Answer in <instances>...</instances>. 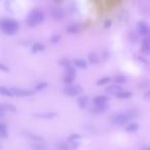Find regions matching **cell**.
I'll return each mask as SVG.
<instances>
[{
	"label": "cell",
	"instance_id": "1",
	"mask_svg": "<svg viewBox=\"0 0 150 150\" xmlns=\"http://www.w3.org/2000/svg\"><path fill=\"white\" fill-rule=\"evenodd\" d=\"M19 25L16 21L13 20H4L1 22V29L7 35H13L18 31Z\"/></svg>",
	"mask_w": 150,
	"mask_h": 150
},
{
	"label": "cell",
	"instance_id": "2",
	"mask_svg": "<svg viewBox=\"0 0 150 150\" xmlns=\"http://www.w3.org/2000/svg\"><path fill=\"white\" fill-rule=\"evenodd\" d=\"M43 21V13L40 11H33L29 13L27 18V23L30 26H36L39 25Z\"/></svg>",
	"mask_w": 150,
	"mask_h": 150
},
{
	"label": "cell",
	"instance_id": "3",
	"mask_svg": "<svg viewBox=\"0 0 150 150\" xmlns=\"http://www.w3.org/2000/svg\"><path fill=\"white\" fill-rule=\"evenodd\" d=\"M132 115L129 113H125V114H117L113 117V122L116 125H125L129 121V119L131 118Z\"/></svg>",
	"mask_w": 150,
	"mask_h": 150
},
{
	"label": "cell",
	"instance_id": "4",
	"mask_svg": "<svg viewBox=\"0 0 150 150\" xmlns=\"http://www.w3.org/2000/svg\"><path fill=\"white\" fill-rule=\"evenodd\" d=\"M82 92L79 86H69L64 90V93L68 96H77Z\"/></svg>",
	"mask_w": 150,
	"mask_h": 150
},
{
	"label": "cell",
	"instance_id": "5",
	"mask_svg": "<svg viewBox=\"0 0 150 150\" xmlns=\"http://www.w3.org/2000/svg\"><path fill=\"white\" fill-rule=\"evenodd\" d=\"M138 32L139 34L144 36H149L150 35V26H148L145 22H139L138 23Z\"/></svg>",
	"mask_w": 150,
	"mask_h": 150
},
{
	"label": "cell",
	"instance_id": "6",
	"mask_svg": "<svg viewBox=\"0 0 150 150\" xmlns=\"http://www.w3.org/2000/svg\"><path fill=\"white\" fill-rule=\"evenodd\" d=\"M13 90V95H17V96H21V97H25V96H30L33 93L30 92V91H26V90H22V88H11Z\"/></svg>",
	"mask_w": 150,
	"mask_h": 150
},
{
	"label": "cell",
	"instance_id": "7",
	"mask_svg": "<svg viewBox=\"0 0 150 150\" xmlns=\"http://www.w3.org/2000/svg\"><path fill=\"white\" fill-rule=\"evenodd\" d=\"M141 48L144 54H150V37L146 38V39L144 40Z\"/></svg>",
	"mask_w": 150,
	"mask_h": 150
},
{
	"label": "cell",
	"instance_id": "8",
	"mask_svg": "<svg viewBox=\"0 0 150 150\" xmlns=\"http://www.w3.org/2000/svg\"><path fill=\"white\" fill-rule=\"evenodd\" d=\"M88 104H90V101H88V97L83 96L78 99V105H79L80 108H86L88 106Z\"/></svg>",
	"mask_w": 150,
	"mask_h": 150
},
{
	"label": "cell",
	"instance_id": "9",
	"mask_svg": "<svg viewBox=\"0 0 150 150\" xmlns=\"http://www.w3.org/2000/svg\"><path fill=\"white\" fill-rule=\"evenodd\" d=\"M0 95H3L5 97H11L13 95V90L5 88V86H0Z\"/></svg>",
	"mask_w": 150,
	"mask_h": 150
},
{
	"label": "cell",
	"instance_id": "10",
	"mask_svg": "<svg viewBox=\"0 0 150 150\" xmlns=\"http://www.w3.org/2000/svg\"><path fill=\"white\" fill-rule=\"evenodd\" d=\"M121 91V88L118 86H116V84H114V86H109L108 88L106 90L107 93H109V94H113V95H116L118 92H120Z\"/></svg>",
	"mask_w": 150,
	"mask_h": 150
},
{
	"label": "cell",
	"instance_id": "11",
	"mask_svg": "<svg viewBox=\"0 0 150 150\" xmlns=\"http://www.w3.org/2000/svg\"><path fill=\"white\" fill-rule=\"evenodd\" d=\"M74 64L76 67H78V68H81V69H86V67H88V64H86V62L84 60H81V59H76V60L74 61Z\"/></svg>",
	"mask_w": 150,
	"mask_h": 150
},
{
	"label": "cell",
	"instance_id": "12",
	"mask_svg": "<svg viewBox=\"0 0 150 150\" xmlns=\"http://www.w3.org/2000/svg\"><path fill=\"white\" fill-rule=\"evenodd\" d=\"M94 102H95V104H98V105H106L107 98L104 96L96 97V98L94 99Z\"/></svg>",
	"mask_w": 150,
	"mask_h": 150
},
{
	"label": "cell",
	"instance_id": "13",
	"mask_svg": "<svg viewBox=\"0 0 150 150\" xmlns=\"http://www.w3.org/2000/svg\"><path fill=\"white\" fill-rule=\"evenodd\" d=\"M107 106L106 105H98V104H95V107L93 109V111L96 113H102L106 110Z\"/></svg>",
	"mask_w": 150,
	"mask_h": 150
},
{
	"label": "cell",
	"instance_id": "14",
	"mask_svg": "<svg viewBox=\"0 0 150 150\" xmlns=\"http://www.w3.org/2000/svg\"><path fill=\"white\" fill-rule=\"evenodd\" d=\"M115 96L117 97V98H121V99H127V98H129V97L132 96V94L129 92H125V91H122L121 90L120 92H118L117 93Z\"/></svg>",
	"mask_w": 150,
	"mask_h": 150
},
{
	"label": "cell",
	"instance_id": "15",
	"mask_svg": "<svg viewBox=\"0 0 150 150\" xmlns=\"http://www.w3.org/2000/svg\"><path fill=\"white\" fill-rule=\"evenodd\" d=\"M139 129V125L138 123H129L125 127V131L127 132H136Z\"/></svg>",
	"mask_w": 150,
	"mask_h": 150
},
{
	"label": "cell",
	"instance_id": "16",
	"mask_svg": "<svg viewBox=\"0 0 150 150\" xmlns=\"http://www.w3.org/2000/svg\"><path fill=\"white\" fill-rule=\"evenodd\" d=\"M75 74H76V72H75V70L72 68V67L66 66V75H67V76H71V77H74Z\"/></svg>",
	"mask_w": 150,
	"mask_h": 150
},
{
	"label": "cell",
	"instance_id": "17",
	"mask_svg": "<svg viewBox=\"0 0 150 150\" xmlns=\"http://www.w3.org/2000/svg\"><path fill=\"white\" fill-rule=\"evenodd\" d=\"M52 16H54L56 19H62L64 17V13L61 9H54L52 11Z\"/></svg>",
	"mask_w": 150,
	"mask_h": 150
},
{
	"label": "cell",
	"instance_id": "18",
	"mask_svg": "<svg viewBox=\"0 0 150 150\" xmlns=\"http://www.w3.org/2000/svg\"><path fill=\"white\" fill-rule=\"evenodd\" d=\"M35 116L37 117H43V118H52V116H56V114H54V113H37V114H35Z\"/></svg>",
	"mask_w": 150,
	"mask_h": 150
},
{
	"label": "cell",
	"instance_id": "19",
	"mask_svg": "<svg viewBox=\"0 0 150 150\" xmlns=\"http://www.w3.org/2000/svg\"><path fill=\"white\" fill-rule=\"evenodd\" d=\"M88 59H90V61L92 63H94V64H97V63H99V57H98V54H91L90 56H88Z\"/></svg>",
	"mask_w": 150,
	"mask_h": 150
},
{
	"label": "cell",
	"instance_id": "20",
	"mask_svg": "<svg viewBox=\"0 0 150 150\" xmlns=\"http://www.w3.org/2000/svg\"><path fill=\"white\" fill-rule=\"evenodd\" d=\"M109 81H110V78L109 77H103L98 81V84L99 86H104V84H108Z\"/></svg>",
	"mask_w": 150,
	"mask_h": 150
},
{
	"label": "cell",
	"instance_id": "21",
	"mask_svg": "<svg viewBox=\"0 0 150 150\" xmlns=\"http://www.w3.org/2000/svg\"><path fill=\"white\" fill-rule=\"evenodd\" d=\"M42 50H43V45H42V44H40V43L34 44V46H33V52H42Z\"/></svg>",
	"mask_w": 150,
	"mask_h": 150
},
{
	"label": "cell",
	"instance_id": "22",
	"mask_svg": "<svg viewBox=\"0 0 150 150\" xmlns=\"http://www.w3.org/2000/svg\"><path fill=\"white\" fill-rule=\"evenodd\" d=\"M79 31V27L78 26H69L68 27V32H71V33H77Z\"/></svg>",
	"mask_w": 150,
	"mask_h": 150
},
{
	"label": "cell",
	"instance_id": "23",
	"mask_svg": "<svg viewBox=\"0 0 150 150\" xmlns=\"http://www.w3.org/2000/svg\"><path fill=\"white\" fill-rule=\"evenodd\" d=\"M6 134H7V132H6V127H5V125H2V123H0V136L5 137Z\"/></svg>",
	"mask_w": 150,
	"mask_h": 150
},
{
	"label": "cell",
	"instance_id": "24",
	"mask_svg": "<svg viewBox=\"0 0 150 150\" xmlns=\"http://www.w3.org/2000/svg\"><path fill=\"white\" fill-rule=\"evenodd\" d=\"M46 86V83L45 82H40V83H37L35 86V90H37V91H41V90H43L44 88Z\"/></svg>",
	"mask_w": 150,
	"mask_h": 150
},
{
	"label": "cell",
	"instance_id": "25",
	"mask_svg": "<svg viewBox=\"0 0 150 150\" xmlns=\"http://www.w3.org/2000/svg\"><path fill=\"white\" fill-rule=\"evenodd\" d=\"M125 80V77H122V76H116V78H115V81L117 82V83H121V82H123Z\"/></svg>",
	"mask_w": 150,
	"mask_h": 150
},
{
	"label": "cell",
	"instance_id": "26",
	"mask_svg": "<svg viewBox=\"0 0 150 150\" xmlns=\"http://www.w3.org/2000/svg\"><path fill=\"white\" fill-rule=\"evenodd\" d=\"M4 107L2 106V105H0V116H3L4 115Z\"/></svg>",
	"mask_w": 150,
	"mask_h": 150
},
{
	"label": "cell",
	"instance_id": "27",
	"mask_svg": "<svg viewBox=\"0 0 150 150\" xmlns=\"http://www.w3.org/2000/svg\"><path fill=\"white\" fill-rule=\"evenodd\" d=\"M61 64H62V65H65V67H66L67 65H69V61H67L66 59H63V60L61 61Z\"/></svg>",
	"mask_w": 150,
	"mask_h": 150
},
{
	"label": "cell",
	"instance_id": "28",
	"mask_svg": "<svg viewBox=\"0 0 150 150\" xmlns=\"http://www.w3.org/2000/svg\"><path fill=\"white\" fill-rule=\"evenodd\" d=\"M0 70H3V71H5V72H7V71H8V69H7L6 67L4 66V65L0 64Z\"/></svg>",
	"mask_w": 150,
	"mask_h": 150
},
{
	"label": "cell",
	"instance_id": "29",
	"mask_svg": "<svg viewBox=\"0 0 150 150\" xmlns=\"http://www.w3.org/2000/svg\"><path fill=\"white\" fill-rule=\"evenodd\" d=\"M147 96H149V97H150V92H149V93H148V95H147Z\"/></svg>",
	"mask_w": 150,
	"mask_h": 150
}]
</instances>
